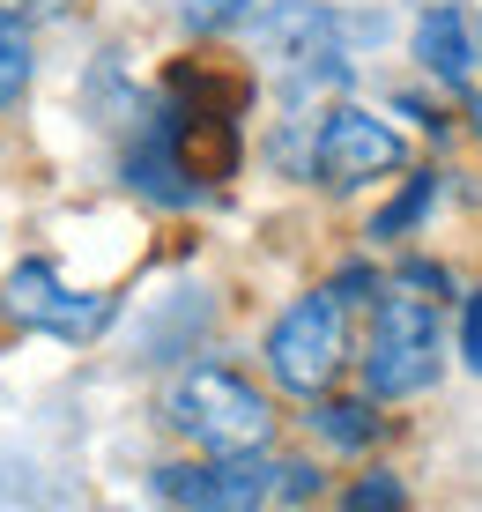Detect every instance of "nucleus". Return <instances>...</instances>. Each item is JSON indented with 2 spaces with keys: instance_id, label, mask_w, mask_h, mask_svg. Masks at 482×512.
I'll return each instance as SVG.
<instances>
[{
  "instance_id": "obj_1",
  "label": "nucleus",
  "mask_w": 482,
  "mask_h": 512,
  "mask_svg": "<svg viewBox=\"0 0 482 512\" xmlns=\"http://www.w3.org/2000/svg\"><path fill=\"white\" fill-rule=\"evenodd\" d=\"M164 423L186 453H275V401L230 364H193L164 386Z\"/></svg>"
},
{
  "instance_id": "obj_2",
  "label": "nucleus",
  "mask_w": 482,
  "mask_h": 512,
  "mask_svg": "<svg viewBox=\"0 0 482 512\" xmlns=\"http://www.w3.org/2000/svg\"><path fill=\"white\" fill-rule=\"evenodd\" d=\"M356 372H364V394H371V401H408V394H423V386H438V372H445L438 297H416V282L379 290Z\"/></svg>"
},
{
  "instance_id": "obj_3",
  "label": "nucleus",
  "mask_w": 482,
  "mask_h": 512,
  "mask_svg": "<svg viewBox=\"0 0 482 512\" xmlns=\"http://www.w3.org/2000/svg\"><path fill=\"white\" fill-rule=\"evenodd\" d=\"M349 305L334 290H305L290 297V305L275 312V327H267V379L282 386V394L297 401H319L334 394L349 372Z\"/></svg>"
},
{
  "instance_id": "obj_4",
  "label": "nucleus",
  "mask_w": 482,
  "mask_h": 512,
  "mask_svg": "<svg viewBox=\"0 0 482 512\" xmlns=\"http://www.w3.org/2000/svg\"><path fill=\"white\" fill-rule=\"evenodd\" d=\"M156 498L171 512H267L275 453H186L156 468Z\"/></svg>"
},
{
  "instance_id": "obj_5",
  "label": "nucleus",
  "mask_w": 482,
  "mask_h": 512,
  "mask_svg": "<svg viewBox=\"0 0 482 512\" xmlns=\"http://www.w3.org/2000/svg\"><path fill=\"white\" fill-rule=\"evenodd\" d=\"M401 156H408L401 134L386 127L379 112H364V104H334V112L312 127V179H319V186H364V179H386Z\"/></svg>"
},
{
  "instance_id": "obj_6",
  "label": "nucleus",
  "mask_w": 482,
  "mask_h": 512,
  "mask_svg": "<svg viewBox=\"0 0 482 512\" xmlns=\"http://www.w3.org/2000/svg\"><path fill=\"white\" fill-rule=\"evenodd\" d=\"M0 312H8L15 327H30V334H60V342H89V334L112 320V305L67 290V282L52 275V260H23V268L0 282Z\"/></svg>"
},
{
  "instance_id": "obj_7",
  "label": "nucleus",
  "mask_w": 482,
  "mask_h": 512,
  "mask_svg": "<svg viewBox=\"0 0 482 512\" xmlns=\"http://www.w3.org/2000/svg\"><path fill=\"white\" fill-rule=\"evenodd\" d=\"M379 409L386 401H371V394H319V401H305V431L327 453H371L379 431H386Z\"/></svg>"
},
{
  "instance_id": "obj_8",
  "label": "nucleus",
  "mask_w": 482,
  "mask_h": 512,
  "mask_svg": "<svg viewBox=\"0 0 482 512\" xmlns=\"http://www.w3.org/2000/svg\"><path fill=\"white\" fill-rule=\"evenodd\" d=\"M468 30H475V23L453 8V0H445V8H431V15L416 23V60L431 67L438 82H453V90L468 82V67H475V45H468Z\"/></svg>"
},
{
  "instance_id": "obj_9",
  "label": "nucleus",
  "mask_w": 482,
  "mask_h": 512,
  "mask_svg": "<svg viewBox=\"0 0 482 512\" xmlns=\"http://www.w3.org/2000/svg\"><path fill=\"white\" fill-rule=\"evenodd\" d=\"M30 75H38V38L15 8H0V112H15L30 97Z\"/></svg>"
},
{
  "instance_id": "obj_10",
  "label": "nucleus",
  "mask_w": 482,
  "mask_h": 512,
  "mask_svg": "<svg viewBox=\"0 0 482 512\" xmlns=\"http://www.w3.org/2000/svg\"><path fill=\"white\" fill-rule=\"evenodd\" d=\"M334 512H416L408 505V483H401V468H356L342 490H334Z\"/></svg>"
},
{
  "instance_id": "obj_11",
  "label": "nucleus",
  "mask_w": 482,
  "mask_h": 512,
  "mask_svg": "<svg viewBox=\"0 0 482 512\" xmlns=\"http://www.w3.org/2000/svg\"><path fill=\"white\" fill-rule=\"evenodd\" d=\"M431 193H438V171H416V179L401 186V201L371 216V238H401L408 223H423V208H431Z\"/></svg>"
},
{
  "instance_id": "obj_12",
  "label": "nucleus",
  "mask_w": 482,
  "mask_h": 512,
  "mask_svg": "<svg viewBox=\"0 0 482 512\" xmlns=\"http://www.w3.org/2000/svg\"><path fill=\"white\" fill-rule=\"evenodd\" d=\"M460 357H468V372L482 379V290L460 297Z\"/></svg>"
}]
</instances>
